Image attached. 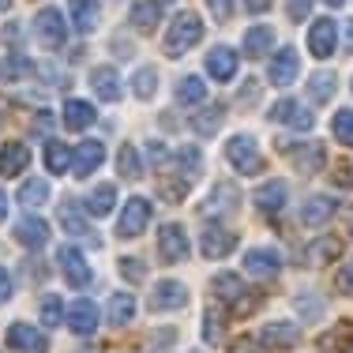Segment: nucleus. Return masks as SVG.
I'll list each match as a JSON object with an SVG mask.
<instances>
[{"instance_id": "nucleus-1", "label": "nucleus", "mask_w": 353, "mask_h": 353, "mask_svg": "<svg viewBox=\"0 0 353 353\" xmlns=\"http://www.w3.org/2000/svg\"><path fill=\"white\" fill-rule=\"evenodd\" d=\"M199 38H203V23H199V15L181 12V15H173L170 30H165V53L181 57V53H188L192 46H199Z\"/></svg>"}, {"instance_id": "nucleus-2", "label": "nucleus", "mask_w": 353, "mask_h": 353, "mask_svg": "<svg viewBox=\"0 0 353 353\" xmlns=\"http://www.w3.org/2000/svg\"><path fill=\"white\" fill-rule=\"evenodd\" d=\"M225 158H230L233 170L245 173V176L263 173V154L256 150V139L252 136H233L230 143H225Z\"/></svg>"}, {"instance_id": "nucleus-3", "label": "nucleus", "mask_w": 353, "mask_h": 353, "mask_svg": "<svg viewBox=\"0 0 353 353\" xmlns=\"http://www.w3.org/2000/svg\"><path fill=\"white\" fill-rule=\"evenodd\" d=\"M34 38L46 49H61L68 41V30H64V15L57 8H41L38 19H34Z\"/></svg>"}, {"instance_id": "nucleus-4", "label": "nucleus", "mask_w": 353, "mask_h": 353, "mask_svg": "<svg viewBox=\"0 0 353 353\" xmlns=\"http://www.w3.org/2000/svg\"><path fill=\"white\" fill-rule=\"evenodd\" d=\"M57 263H61V274H64V282H68L72 290H83V285H90V279H94L79 248H61L57 252Z\"/></svg>"}, {"instance_id": "nucleus-5", "label": "nucleus", "mask_w": 353, "mask_h": 353, "mask_svg": "<svg viewBox=\"0 0 353 353\" xmlns=\"http://www.w3.org/2000/svg\"><path fill=\"white\" fill-rule=\"evenodd\" d=\"M158 252H162L165 263H176V259L188 256V233H184L181 222H165L158 230Z\"/></svg>"}, {"instance_id": "nucleus-6", "label": "nucleus", "mask_w": 353, "mask_h": 353, "mask_svg": "<svg viewBox=\"0 0 353 353\" xmlns=\"http://www.w3.org/2000/svg\"><path fill=\"white\" fill-rule=\"evenodd\" d=\"M188 305V290H184V282H158L154 293H150V312H176V308Z\"/></svg>"}, {"instance_id": "nucleus-7", "label": "nucleus", "mask_w": 353, "mask_h": 353, "mask_svg": "<svg viewBox=\"0 0 353 353\" xmlns=\"http://www.w3.org/2000/svg\"><path fill=\"white\" fill-rule=\"evenodd\" d=\"M147 222H150V203L143 196H136V199L124 203V214H121V222H117V233H121V237H139V233L147 230Z\"/></svg>"}, {"instance_id": "nucleus-8", "label": "nucleus", "mask_w": 353, "mask_h": 353, "mask_svg": "<svg viewBox=\"0 0 353 353\" xmlns=\"http://www.w3.org/2000/svg\"><path fill=\"white\" fill-rule=\"evenodd\" d=\"M285 154L293 158L297 173H305V176L319 173V170H323V162H327V154H323L319 143H293V147H285Z\"/></svg>"}, {"instance_id": "nucleus-9", "label": "nucleus", "mask_w": 353, "mask_h": 353, "mask_svg": "<svg viewBox=\"0 0 353 353\" xmlns=\"http://www.w3.org/2000/svg\"><path fill=\"white\" fill-rule=\"evenodd\" d=\"M334 46H339V27H334L331 19H316L312 30H308V49H312V57L327 61V57L334 53Z\"/></svg>"}, {"instance_id": "nucleus-10", "label": "nucleus", "mask_w": 353, "mask_h": 353, "mask_svg": "<svg viewBox=\"0 0 353 353\" xmlns=\"http://www.w3.org/2000/svg\"><path fill=\"white\" fill-rule=\"evenodd\" d=\"M271 121H279V124H290V128H301V132H308L312 128V113H308L301 102H293V98H282V102H274L271 105Z\"/></svg>"}, {"instance_id": "nucleus-11", "label": "nucleus", "mask_w": 353, "mask_h": 353, "mask_svg": "<svg viewBox=\"0 0 353 353\" xmlns=\"http://www.w3.org/2000/svg\"><path fill=\"white\" fill-rule=\"evenodd\" d=\"M245 271L256 274V279H271V274L282 271V256L274 248H248L245 252Z\"/></svg>"}, {"instance_id": "nucleus-12", "label": "nucleus", "mask_w": 353, "mask_h": 353, "mask_svg": "<svg viewBox=\"0 0 353 353\" xmlns=\"http://www.w3.org/2000/svg\"><path fill=\"white\" fill-rule=\"evenodd\" d=\"M8 346L23 350V353H46L49 339L41 331H34V327H27V323H12V327H8Z\"/></svg>"}, {"instance_id": "nucleus-13", "label": "nucleus", "mask_w": 353, "mask_h": 353, "mask_svg": "<svg viewBox=\"0 0 353 353\" xmlns=\"http://www.w3.org/2000/svg\"><path fill=\"white\" fill-rule=\"evenodd\" d=\"M199 248H203L207 259H222L237 248V237H233L230 230H222V225H207L203 237H199Z\"/></svg>"}, {"instance_id": "nucleus-14", "label": "nucleus", "mask_w": 353, "mask_h": 353, "mask_svg": "<svg viewBox=\"0 0 353 353\" xmlns=\"http://www.w3.org/2000/svg\"><path fill=\"white\" fill-rule=\"evenodd\" d=\"M128 23H132V30H139V34L158 30V23H162V0H136Z\"/></svg>"}, {"instance_id": "nucleus-15", "label": "nucleus", "mask_w": 353, "mask_h": 353, "mask_svg": "<svg viewBox=\"0 0 353 353\" xmlns=\"http://www.w3.org/2000/svg\"><path fill=\"white\" fill-rule=\"evenodd\" d=\"M68 327L75 334H94L98 331V308H94V301H72L68 305Z\"/></svg>"}, {"instance_id": "nucleus-16", "label": "nucleus", "mask_w": 353, "mask_h": 353, "mask_svg": "<svg viewBox=\"0 0 353 353\" xmlns=\"http://www.w3.org/2000/svg\"><path fill=\"white\" fill-rule=\"evenodd\" d=\"M207 72H211L218 83H230L233 75H237V53H233L230 46H214L211 53H207Z\"/></svg>"}, {"instance_id": "nucleus-17", "label": "nucleus", "mask_w": 353, "mask_h": 353, "mask_svg": "<svg viewBox=\"0 0 353 353\" xmlns=\"http://www.w3.org/2000/svg\"><path fill=\"white\" fill-rule=\"evenodd\" d=\"M105 162V147L98 139H87V143H79V147H75V176H90L98 170V165Z\"/></svg>"}, {"instance_id": "nucleus-18", "label": "nucleus", "mask_w": 353, "mask_h": 353, "mask_svg": "<svg viewBox=\"0 0 353 353\" xmlns=\"http://www.w3.org/2000/svg\"><path fill=\"white\" fill-rule=\"evenodd\" d=\"M334 211H339V199L334 196H312V199H305V207H301V222L305 225H323V222H331Z\"/></svg>"}, {"instance_id": "nucleus-19", "label": "nucleus", "mask_w": 353, "mask_h": 353, "mask_svg": "<svg viewBox=\"0 0 353 353\" xmlns=\"http://www.w3.org/2000/svg\"><path fill=\"white\" fill-rule=\"evenodd\" d=\"M259 342H263L267 350H293L301 342V331L293 323H267L263 334H259Z\"/></svg>"}, {"instance_id": "nucleus-20", "label": "nucleus", "mask_w": 353, "mask_h": 353, "mask_svg": "<svg viewBox=\"0 0 353 353\" xmlns=\"http://www.w3.org/2000/svg\"><path fill=\"white\" fill-rule=\"evenodd\" d=\"M297 68H301V61H297V49H282L279 57L271 61V83L274 87H290L293 79H297Z\"/></svg>"}, {"instance_id": "nucleus-21", "label": "nucleus", "mask_w": 353, "mask_h": 353, "mask_svg": "<svg viewBox=\"0 0 353 353\" xmlns=\"http://www.w3.org/2000/svg\"><path fill=\"white\" fill-rule=\"evenodd\" d=\"M15 241H19L23 248H46V241H49V225L41 222V218H23L19 225H15Z\"/></svg>"}, {"instance_id": "nucleus-22", "label": "nucleus", "mask_w": 353, "mask_h": 353, "mask_svg": "<svg viewBox=\"0 0 353 353\" xmlns=\"http://www.w3.org/2000/svg\"><path fill=\"white\" fill-rule=\"evenodd\" d=\"M30 162V150L23 143H4L0 147V176H19Z\"/></svg>"}, {"instance_id": "nucleus-23", "label": "nucleus", "mask_w": 353, "mask_h": 353, "mask_svg": "<svg viewBox=\"0 0 353 353\" xmlns=\"http://www.w3.org/2000/svg\"><path fill=\"white\" fill-rule=\"evenodd\" d=\"M274 49V30L271 27H252L245 30V57L248 61H263Z\"/></svg>"}, {"instance_id": "nucleus-24", "label": "nucleus", "mask_w": 353, "mask_h": 353, "mask_svg": "<svg viewBox=\"0 0 353 353\" xmlns=\"http://www.w3.org/2000/svg\"><path fill=\"white\" fill-rule=\"evenodd\" d=\"M211 293L218 301H225V305H237L241 297H245V282H241V274H233V271H222V274H214V282H211Z\"/></svg>"}, {"instance_id": "nucleus-25", "label": "nucleus", "mask_w": 353, "mask_h": 353, "mask_svg": "<svg viewBox=\"0 0 353 353\" xmlns=\"http://www.w3.org/2000/svg\"><path fill=\"white\" fill-rule=\"evenodd\" d=\"M90 87H94V94L102 102H117L121 98V79H117L113 68H94L90 72Z\"/></svg>"}, {"instance_id": "nucleus-26", "label": "nucleus", "mask_w": 353, "mask_h": 353, "mask_svg": "<svg viewBox=\"0 0 353 353\" xmlns=\"http://www.w3.org/2000/svg\"><path fill=\"white\" fill-rule=\"evenodd\" d=\"M256 207L263 214H279L282 207H285V184L282 181H267L263 188L256 192Z\"/></svg>"}, {"instance_id": "nucleus-27", "label": "nucleus", "mask_w": 353, "mask_h": 353, "mask_svg": "<svg viewBox=\"0 0 353 353\" xmlns=\"http://www.w3.org/2000/svg\"><path fill=\"white\" fill-rule=\"evenodd\" d=\"M339 252H342L339 237H319L316 245L305 252V263L308 267H323V263H331V259H339Z\"/></svg>"}, {"instance_id": "nucleus-28", "label": "nucleus", "mask_w": 353, "mask_h": 353, "mask_svg": "<svg viewBox=\"0 0 353 353\" xmlns=\"http://www.w3.org/2000/svg\"><path fill=\"white\" fill-rule=\"evenodd\" d=\"M113 203H117L113 184H98L94 192H87V214H94V218H105L109 211H113Z\"/></svg>"}, {"instance_id": "nucleus-29", "label": "nucleus", "mask_w": 353, "mask_h": 353, "mask_svg": "<svg viewBox=\"0 0 353 353\" xmlns=\"http://www.w3.org/2000/svg\"><path fill=\"white\" fill-rule=\"evenodd\" d=\"M132 316H136V297L132 293H113L109 297V323L124 327V323H132Z\"/></svg>"}, {"instance_id": "nucleus-30", "label": "nucleus", "mask_w": 353, "mask_h": 353, "mask_svg": "<svg viewBox=\"0 0 353 353\" xmlns=\"http://www.w3.org/2000/svg\"><path fill=\"white\" fill-rule=\"evenodd\" d=\"M68 8H72V19H75V27L87 34V30H94V23H98V4L94 0H68Z\"/></svg>"}, {"instance_id": "nucleus-31", "label": "nucleus", "mask_w": 353, "mask_h": 353, "mask_svg": "<svg viewBox=\"0 0 353 353\" xmlns=\"http://www.w3.org/2000/svg\"><path fill=\"white\" fill-rule=\"evenodd\" d=\"M222 121H225V109H222V105H207L203 113L192 121V128H196L199 136H214V132L222 128Z\"/></svg>"}, {"instance_id": "nucleus-32", "label": "nucleus", "mask_w": 353, "mask_h": 353, "mask_svg": "<svg viewBox=\"0 0 353 353\" xmlns=\"http://www.w3.org/2000/svg\"><path fill=\"white\" fill-rule=\"evenodd\" d=\"M94 121V105H87V102H64V124L68 128H87V124Z\"/></svg>"}, {"instance_id": "nucleus-33", "label": "nucleus", "mask_w": 353, "mask_h": 353, "mask_svg": "<svg viewBox=\"0 0 353 353\" xmlns=\"http://www.w3.org/2000/svg\"><path fill=\"white\" fill-rule=\"evenodd\" d=\"M117 173H121L124 181H139L143 165H139L136 147H121V150H117Z\"/></svg>"}, {"instance_id": "nucleus-34", "label": "nucleus", "mask_w": 353, "mask_h": 353, "mask_svg": "<svg viewBox=\"0 0 353 353\" xmlns=\"http://www.w3.org/2000/svg\"><path fill=\"white\" fill-rule=\"evenodd\" d=\"M64 319H68L64 301L53 297V293H46V297H41V323H46V327H57V323H64Z\"/></svg>"}, {"instance_id": "nucleus-35", "label": "nucleus", "mask_w": 353, "mask_h": 353, "mask_svg": "<svg viewBox=\"0 0 353 353\" xmlns=\"http://www.w3.org/2000/svg\"><path fill=\"white\" fill-rule=\"evenodd\" d=\"M334 75L331 72H316L312 79H308V94H312V102H331V94H334Z\"/></svg>"}, {"instance_id": "nucleus-36", "label": "nucleus", "mask_w": 353, "mask_h": 353, "mask_svg": "<svg viewBox=\"0 0 353 353\" xmlns=\"http://www.w3.org/2000/svg\"><path fill=\"white\" fill-rule=\"evenodd\" d=\"M46 165H49V173L72 170V150L64 147V143H49V147H46Z\"/></svg>"}, {"instance_id": "nucleus-37", "label": "nucleus", "mask_w": 353, "mask_h": 353, "mask_svg": "<svg viewBox=\"0 0 353 353\" xmlns=\"http://www.w3.org/2000/svg\"><path fill=\"white\" fill-rule=\"evenodd\" d=\"M222 339H225V319H222V312L207 308V316H203V342H207V346H218Z\"/></svg>"}, {"instance_id": "nucleus-38", "label": "nucleus", "mask_w": 353, "mask_h": 353, "mask_svg": "<svg viewBox=\"0 0 353 353\" xmlns=\"http://www.w3.org/2000/svg\"><path fill=\"white\" fill-rule=\"evenodd\" d=\"M331 132H334V139H339L342 147H353V109H339V113H334Z\"/></svg>"}, {"instance_id": "nucleus-39", "label": "nucleus", "mask_w": 353, "mask_h": 353, "mask_svg": "<svg viewBox=\"0 0 353 353\" xmlns=\"http://www.w3.org/2000/svg\"><path fill=\"white\" fill-rule=\"evenodd\" d=\"M203 79H196V75H188V79H181V87H176V102L181 105H196L203 102Z\"/></svg>"}, {"instance_id": "nucleus-40", "label": "nucleus", "mask_w": 353, "mask_h": 353, "mask_svg": "<svg viewBox=\"0 0 353 353\" xmlns=\"http://www.w3.org/2000/svg\"><path fill=\"white\" fill-rule=\"evenodd\" d=\"M46 199H49V184L46 181H27L19 188V203L23 207H41Z\"/></svg>"}, {"instance_id": "nucleus-41", "label": "nucleus", "mask_w": 353, "mask_h": 353, "mask_svg": "<svg viewBox=\"0 0 353 353\" xmlns=\"http://www.w3.org/2000/svg\"><path fill=\"white\" fill-rule=\"evenodd\" d=\"M61 225H64V233H72V237H87V222H83V214L75 211L72 203L61 207Z\"/></svg>"}, {"instance_id": "nucleus-42", "label": "nucleus", "mask_w": 353, "mask_h": 353, "mask_svg": "<svg viewBox=\"0 0 353 353\" xmlns=\"http://www.w3.org/2000/svg\"><path fill=\"white\" fill-rule=\"evenodd\" d=\"M132 87H136V94H139V98H150V94H154V87H158L154 68H139V72H136V79H132Z\"/></svg>"}, {"instance_id": "nucleus-43", "label": "nucleus", "mask_w": 353, "mask_h": 353, "mask_svg": "<svg viewBox=\"0 0 353 353\" xmlns=\"http://www.w3.org/2000/svg\"><path fill=\"white\" fill-rule=\"evenodd\" d=\"M237 203V188L233 184H218V196H211V203H207V211H218V207H233ZM222 214V211H218Z\"/></svg>"}, {"instance_id": "nucleus-44", "label": "nucleus", "mask_w": 353, "mask_h": 353, "mask_svg": "<svg viewBox=\"0 0 353 353\" xmlns=\"http://www.w3.org/2000/svg\"><path fill=\"white\" fill-rule=\"evenodd\" d=\"M27 72H30V61H23V57H8V64L0 68V79L12 83V79H19V75H27Z\"/></svg>"}, {"instance_id": "nucleus-45", "label": "nucleus", "mask_w": 353, "mask_h": 353, "mask_svg": "<svg viewBox=\"0 0 353 353\" xmlns=\"http://www.w3.org/2000/svg\"><path fill=\"white\" fill-rule=\"evenodd\" d=\"M121 274L128 282H143V279H147V267H143V259L128 256V259H121Z\"/></svg>"}, {"instance_id": "nucleus-46", "label": "nucleus", "mask_w": 353, "mask_h": 353, "mask_svg": "<svg viewBox=\"0 0 353 353\" xmlns=\"http://www.w3.org/2000/svg\"><path fill=\"white\" fill-rule=\"evenodd\" d=\"M334 290L346 293V297H353V259H350L346 267H342L339 274H334Z\"/></svg>"}, {"instance_id": "nucleus-47", "label": "nucleus", "mask_w": 353, "mask_h": 353, "mask_svg": "<svg viewBox=\"0 0 353 353\" xmlns=\"http://www.w3.org/2000/svg\"><path fill=\"white\" fill-rule=\"evenodd\" d=\"M176 162H181V170L188 165V173H196L199 170V150L196 147H181L176 150Z\"/></svg>"}, {"instance_id": "nucleus-48", "label": "nucleus", "mask_w": 353, "mask_h": 353, "mask_svg": "<svg viewBox=\"0 0 353 353\" xmlns=\"http://www.w3.org/2000/svg\"><path fill=\"white\" fill-rule=\"evenodd\" d=\"M207 8H211V15L218 23H225L233 15V0H207Z\"/></svg>"}, {"instance_id": "nucleus-49", "label": "nucleus", "mask_w": 353, "mask_h": 353, "mask_svg": "<svg viewBox=\"0 0 353 353\" xmlns=\"http://www.w3.org/2000/svg\"><path fill=\"white\" fill-rule=\"evenodd\" d=\"M312 12V0H290V19H305Z\"/></svg>"}, {"instance_id": "nucleus-50", "label": "nucleus", "mask_w": 353, "mask_h": 353, "mask_svg": "<svg viewBox=\"0 0 353 353\" xmlns=\"http://www.w3.org/2000/svg\"><path fill=\"white\" fill-rule=\"evenodd\" d=\"M230 353H259V342L256 339H237L230 346Z\"/></svg>"}, {"instance_id": "nucleus-51", "label": "nucleus", "mask_w": 353, "mask_h": 353, "mask_svg": "<svg viewBox=\"0 0 353 353\" xmlns=\"http://www.w3.org/2000/svg\"><path fill=\"white\" fill-rule=\"evenodd\" d=\"M8 297H12V274H8L4 267H0V305H4Z\"/></svg>"}, {"instance_id": "nucleus-52", "label": "nucleus", "mask_w": 353, "mask_h": 353, "mask_svg": "<svg viewBox=\"0 0 353 353\" xmlns=\"http://www.w3.org/2000/svg\"><path fill=\"white\" fill-rule=\"evenodd\" d=\"M245 8H248V12H267V8H271V0H245Z\"/></svg>"}, {"instance_id": "nucleus-53", "label": "nucleus", "mask_w": 353, "mask_h": 353, "mask_svg": "<svg viewBox=\"0 0 353 353\" xmlns=\"http://www.w3.org/2000/svg\"><path fill=\"white\" fill-rule=\"evenodd\" d=\"M49 128H53V113L41 109V113H38V132H49Z\"/></svg>"}, {"instance_id": "nucleus-54", "label": "nucleus", "mask_w": 353, "mask_h": 353, "mask_svg": "<svg viewBox=\"0 0 353 353\" xmlns=\"http://www.w3.org/2000/svg\"><path fill=\"white\" fill-rule=\"evenodd\" d=\"M4 214H8V196H4V188H0V222H4Z\"/></svg>"}, {"instance_id": "nucleus-55", "label": "nucleus", "mask_w": 353, "mask_h": 353, "mask_svg": "<svg viewBox=\"0 0 353 353\" xmlns=\"http://www.w3.org/2000/svg\"><path fill=\"white\" fill-rule=\"evenodd\" d=\"M323 4H331V8H342V4H346V0H323Z\"/></svg>"}, {"instance_id": "nucleus-56", "label": "nucleus", "mask_w": 353, "mask_h": 353, "mask_svg": "<svg viewBox=\"0 0 353 353\" xmlns=\"http://www.w3.org/2000/svg\"><path fill=\"white\" fill-rule=\"evenodd\" d=\"M346 38H350V46H353V23H346Z\"/></svg>"}, {"instance_id": "nucleus-57", "label": "nucleus", "mask_w": 353, "mask_h": 353, "mask_svg": "<svg viewBox=\"0 0 353 353\" xmlns=\"http://www.w3.org/2000/svg\"><path fill=\"white\" fill-rule=\"evenodd\" d=\"M8 4H12V0H0V12H4V8H8Z\"/></svg>"}, {"instance_id": "nucleus-58", "label": "nucleus", "mask_w": 353, "mask_h": 353, "mask_svg": "<svg viewBox=\"0 0 353 353\" xmlns=\"http://www.w3.org/2000/svg\"><path fill=\"white\" fill-rule=\"evenodd\" d=\"M346 353H353V350H346Z\"/></svg>"}]
</instances>
